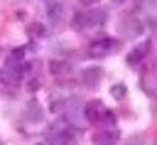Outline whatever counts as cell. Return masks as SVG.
<instances>
[{"mask_svg":"<svg viewBox=\"0 0 157 145\" xmlns=\"http://www.w3.org/2000/svg\"><path fill=\"white\" fill-rule=\"evenodd\" d=\"M78 2H81V5H83V7H91V5H96V2H98V0H78Z\"/></svg>","mask_w":157,"mask_h":145,"instance_id":"cell-13","label":"cell"},{"mask_svg":"<svg viewBox=\"0 0 157 145\" xmlns=\"http://www.w3.org/2000/svg\"><path fill=\"white\" fill-rule=\"evenodd\" d=\"M22 57H25V52L22 49H15V52H10V57H7L5 64H22Z\"/></svg>","mask_w":157,"mask_h":145,"instance_id":"cell-9","label":"cell"},{"mask_svg":"<svg viewBox=\"0 0 157 145\" xmlns=\"http://www.w3.org/2000/svg\"><path fill=\"white\" fill-rule=\"evenodd\" d=\"M96 143H98V145L118 143V130H103V133H96Z\"/></svg>","mask_w":157,"mask_h":145,"instance_id":"cell-7","label":"cell"},{"mask_svg":"<svg viewBox=\"0 0 157 145\" xmlns=\"http://www.w3.org/2000/svg\"><path fill=\"white\" fill-rule=\"evenodd\" d=\"M0 145H2V143H0Z\"/></svg>","mask_w":157,"mask_h":145,"instance_id":"cell-16","label":"cell"},{"mask_svg":"<svg viewBox=\"0 0 157 145\" xmlns=\"http://www.w3.org/2000/svg\"><path fill=\"white\" fill-rule=\"evenodd\" d=\"M61 12H64V5H61V2H52V5L47 7V17H49V22H56V20L61 17Z\"/></svg>","mask_w":157,"mask_h":145,"instance_id":"cell-8","label":"cell"},{"mask_svg":"<svg viewBox=\"0 0 157 145\" xmlns=\"http://www.w3.org/2000/svg\"><path fill=\"white\" fill-rule=\"evenodd\" d=\"M32 27H34V29H32V34H39V37H42V34L47 32V29H44L42 25H32Z\"/></svg>","mask_w":157,"mask_h":145,"instance_id":"cell-12","label":"cell"},{"mask_svg":"<svg viewBox=\"0 0 157 145\" xmlns=\"http://www.w3.org/2000/svg\"><path fill=\"white\" fill-rule=\"evenodd\" d=\"M150 47H152V42H150V39H145L142 44H137V49H132V52L128 54V64H130V66H135V64H140V61L145 59V54L150 52Z\"/></svg>","mask_w":157,"mask_h":145,"instance_id":"cell-6","label":"cell"},{"mask_svg":"<svg viewBox=\"0 0 157 145\" xmlns=\"http://www.w3.org/2000/svg\"><path fill=\"white\" fill-rule=\"evenodd\" d=\"M125 93H128L125 84H115V86L110 88V96H113V98H125Z\"/></svg>","mask_w":157,"mask_h":145,"instance_id":"cell-10","label":"cell"},{"mask_svg":"<svg viewBox=\"0 0 157 145\" xmlns=\"http://www.w3.org/2000/svg\"><path fill=\"white\" fill-rule=\"evenodd\" d=\"M29 120H42V111L39 108H29Z\"/></svg>","mask_w":157,"mask_h":145,"instance_id":"cell-11","label":"cell"},{"mask_svg":"<svg viewBox=\"0 0 157 145\" xmlns=\"http://www.w3.org/2000/svg\"><path fill=\"white\" fill-rule=\"evenodd\" d=\"M118 47V42L115 39H110V37H105V39H101V42H93V49H91V57H103V54H113V49Z\"/></svg>","mask_w":157,"mask_h":145,"instance_id":"cell-3","label":"cell"},{"mask_svg":"<svg viewBox=\"0 0 157 145\" xmlns=\"http://www.w3.org/2000/svg\"><path fill=\"white\" fill-rule=\"evenodd\" d=\"M22 74H25V64H5V66L0 69V84H5V86H17L20 79H22Z\"/></svg>","mask_w":157,"mask_h":145,"instance_id":"cell-2","label":"cell"},{"mask_svg":"<svg viewBox=\"0 0 157 145\" xmlns=\"http://www.w3.org/2000/svg\"><path fill=\"white\" fill-rule=\"evenodd\" d=\"M98 79H101V66H83V69H81V81H83V86L93 88V86L98 84Z\"/></svg>","mask_w":157,"mask_h":145,"instance_id":"cell-4","label":"cell"},{"mask_svg":"<svg viewBox=\"0 0 157 145\" xmlns=\"http://www.w3.org/2000/svg\"><path fill=\"white\" fill-rule=\"evenodd\" d=\"M83 116H86L88 123H98L101 116H103V103L101 101H88L86 108H83Z\"/></svg>","mask_w":157,"mask_h":145,"instance_id":"cell-5","label":"cell"},{"mask_svg":"<svg viewBox=\"0 0 157 145\" xmlns=\"http://www.w3.org/2000/svg\"><path fill=\"white\" fill-rule=\"evenodd\" d=\"M113 2H123V0H113Z\"/></svg>","mask_w":157,"mask_h":145,"instance_id":"cell-14","label":"cell"},{"mask_svg":"<svg viewBox=\"0 0 157 145\" xmlns=\"http://www.w3.org/2000/svg\"><path fill=\"white\" fill-rule=\"evenodd\" d=\"M105 22V12H96V10H81L74 15L71 20V27L78 32V29H88V27H96V25H103Z\"/></svg>","mask_w":157,"mask_h":145,"instance_id":"cell-1","label":"cell"},{"mask_svg":"<svg viewBox=\"0 0 157 145\" xmlns=\"http://www.w3.org/2000/svg\"><path fill=\"white\" fill-rule=\"evenodd\" d=\"M105 145H115V143H105Z\"/></svg>","mask_w":157,"mask_h":145,"instance_id":"cell-15","label":"cell"}]
</instances>
